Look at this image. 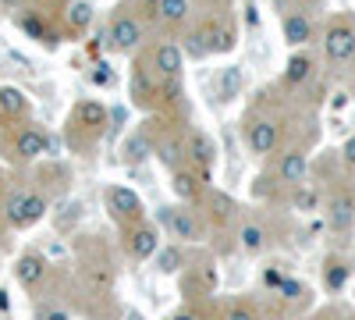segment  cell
<instances>
[{"label": "cell", "instance_id": "cell-1", "mask_svg": "<svg viewBox=\"0 0 355 320\" xmlns=\"http://www.w3.org/2000/svg\"><path fill=\"white\" fill-rule=\"evenodd\" d=\"M46 210H50V199H46L43 192H36V189H18V192H11L8 203H4V217H8V224L18 228V231H21V228H33L36 221H43Z\"/></svg>", "mask_w": 355, "mask_h": 320}, {"label": "cell", "instance_id": "cell-2", "mask_svg": "<svg viewBox=\"0 0 355 320\" xmlns=\"http://www.w3.org/2000/svg\"><path fill=\"white\" fill-rule=\"evenodd\" d=\"M103 203H107V210L110 217L121 224V228H132L146 217V207H142V196L135 189H125V185H110L103 192Z\"/></svg>", "mask_w": 355, "mask_h": 320}, {"label": "cell", "instance_id": "cell-3", "mask_svg": "<svg viewBox=\"0 0 355 320\" xmlns=\"http://www.w3.org/2000/svg\"><path fill=\"white\" fill-rule=\"evenodd\" d=\"M323 53L331 65H348L355 57V25L348 18H334L323 33Z\"/></svg>", "mask_w": 355, "mask_h": 320}, {"label": "cell", "instance_id": "cell-4", "mask_svg": "<svg viewBox=\"0 0 355 320\" xmlns=\"http://www.w3.org/2000/svg\"><path fill=\"white\" fill-rule=\"evenodd\" d=\"M142 22L135 18V15H125V11H117L114 18H110V28H107V47L114 50V53H135L139 50V43H142Z\"/></svg>", "mask_w": 355, "mask_h": 320}, {"label": "cell", "instance_id": "cell-5", "mask_svg": "<svg viewBox=\"0 0 355 320\" xmlns=\"http://www.w3.org/2000/svg\"><path fill=\"white\" fill-rule=\"evenodd\" d=\"M46 146H50V142H46L43 128H36V125H15V135L8 142V153H11V160L28 164V160H40L46 153Z\"/></svg>", "mask_w": 355, "mask_h": 320}, {"label": "cell", "instance_id": "cell-6", "mask_svg": "<svg viewBox=\"0 0 355 320\" xmlns=\"http://www.w3.org/2000/svg\"><path fill=\"white\" fill-rule=\"evenodd\" d=\"M182 65H185V53H182V47L171 43V40L157 43L153 53H150V71H153L160 82H171V85H174L178 78H182Z\"/></svg>", "mask_w": 355, "mask_h": 320}, {"label": "cell", "instance_id": "cell-7", "mask_svg": "<svg viewBox=\"0 0 355 320\" xmlns=\"http://www.w3.org/2000/svg\"><path fill=\"white\" fill-rule=\"evenodd\" d=\"M277 142H281V128H277L274 118H252V121H245V146H249L252 157L274 153Z\"/></svg>", "mask_w": 355, "mask_h": 320}, {"label": "cell", "instance_id": "cell-8", "mask_svg": "<svg viewBox=\"0 0 355 320\" xmlns=\"http://www.w3.org/2000/svg\"><path fill=\"white\" fill-rule=\"evenodd\" d=\"M125 249H128V256L135 260V264H142V260H153L157 256V249H160V235H157V228H150V224H132V228H125Z\"/></svg>", "mask_w": 355, "mask_h": 320}, {"label": "cell", "instance_id": "cell-9", "mask_svg": "<svg viewBox=\"0 0 355 320\" xmlns=\"http://www.w3.org/2000/svg\"><path fill=\"white\" fill-rule=\"evenodd\" d=\"M206 178H210V174L206 171H199V167H178L174 171V196L182 199V203H199L202 199V192H206Z\"/></svg>", "mask_w": 355, "mask_h": 320}, {"label": "cell", "instance_id": "cell-10", "mask_svg": "<svg viewBox=\"0 0 355 320\" xmlns=\"http://www.w3.org/2000/svg\"><path fill=\"white\" fill-rule=\"evenodd\" d=\"M185 157L192 160V167H199V171L210 174L214 164H217V146H214V139L206 135V132H192V135L185 139Z\"/></svg>", "mask_w": 355, "mask_h": 320}, {"label": "cell", "instance_id": "cell-11", "mask_svg": "<svg viewBox=\"0 0 355 320\" xmlns=\"http://www.w3.org/2000/svg\"><path fill=\"white\" fill-rule=\"evenodd\" d=\"M71 125H75V128H85L89 135L103 132V125H107V107H103L100 100H82V103H75Z\"/></svg>", "mask_w": 355, "mask_h": 320}, {"label": "cell", "instance_id": "cell-12", "mask_svg": "<svg viewBox=\"0 0 355 320\" xmlns=\"http://www.w3.org/2000/svg\"><path fill=\"white\" fill-rule=\"evenodd\" d=\"M46 256L43 253H25L18 256V264H15V278L21 288H40V281L46 278Z\"/></svg>", "mask_w": 355, "mask_h": 320}, {"label": "cell", "instance_id": "cell-13", "mask_svg": "<svg viewBox=\"0 0 355 320\" xmlns=\"http://www.w3.org/2000/svg\"><path fill=\"white\" fill-rule=\"evenodd\" d=\"M15 25L21 28L25 36H33L36 43H43V47H57V33H53V28H46L43 15H36L33 8H21V11L15 15Z\"/></svg>", "mask_w": 355, "mask_h": 320}, {"label": "cell", "instance_id": "cell-14", "mask_svg": "<svg viewBox=\"0 0 355 320\" xmlns=\"http://www.w3.org/2000/svg\"><path fill=\"white\" fill-rule=\"evenodd\" d=\"M306 174H309V160H306V153L302 150H291V153H284L281 157V164H277V178L284 182V185H302L306 182Z\"/></svg>", "mask_w": 355, "mask_h": 320}, {"label": "cell", "instance_id": "cell-15", "mask_svg": "<svg viewBox=\"0 0 355 320\" xmlns=\"http://www.w3.org/2000/svg\"><path fill=\"white\" fill-rule=\"evenodd\" d=\"M171 235L182 239V242H196L202 235V221L192 207H178L174 210V221H171Z\"/></svg>", "mask_w": 355, "mask_h": 320}, {"label": "cell", "instance_id": "cell-16", "mask_svg": "<svg viewBox=\"0 0 355 320\" xmlns=\"http://www.w3.org/2000/svg\"><path fill=\"white\" fill-rule=\"evenodd\" d=\"M284 43L288 47H306L309 40H313V22H309V15H302V11H291V15H284Z\"/></svg>", "mask_w": 355, "mask_h": 320}, {"label": "cell", "instance_id": "cell-17", "mask_svg": "<svg viewBox=\"0 0 355 320\" xmlns=\"http://www.w3.org/2000/svg\"><path fill=\"white\" fill-rule=\"evenodd\" d=\"M157 85H160V78L150 71V65H135V68H132V96H139L142 107H146V103H153Z\"/></svg>", "mask_w": 355, "mask_h": 320}, {"label": "cell", "instance_id": "cell-18", "mask_svg": "<svg viewBox=\"0 0 355 320\" xmlns=\"http://www.w3.org/2000/svg\"><path fill=\"white\" fill-rule=\"evenodd\" d=\"M153 157H157L167 171H178V167H182V160H185V142L174 139V135H167V139L153 142Z\"/></svg>", "mask_w": 355, "mask_h": 320}, {"label": "cell", "instance_id": "cell-19", "mask_svg": "<svg viewBox=\"0 0 355 320\" xmlns=\"http://www.w3.org/2000/svg\"><path fill=\"white\" fill-rule=\"evenodd\" d=\"M242 85H245V78H242L239 65L220 68V75H217V96H220V103H231L234 96H242Z\"/></svg>", "mask_w": 355, "mask_h": 320}, {"label": "cell", "instance_id": "cell-20", "mask_svg": "<svg viewBox=\"0 0 355 320\" xmlns=\"http://www.w3.org/2000/svg\"><path fill=\"white\" fill-rule=\"evenodd\" d=\"M352 217H355V196L352 192H338L334 199H331V207H327V221H331V228H348L352 224Z\"/></svg>", "mask_w": 355, "mask_h": 320}, {"label": "cell", "instance_id": "cell-21", "mask_svg": "<svg viewBox=\"0 0 355 320\" xmlns=\"http://www.w3.org/2000/svg\"><path fill=\"white\" fill-rule=\"evenodd\" d=\"M93 4L89 0H71V4L64 8V22H68V28L71 33H85L89 25H93Z\"/></svg>", "mask_w": 355, "mask_h": 320}, {"label": "cell", "instance_id": "cell-22", "mask_svg": "<svg viewBox=\"0 0 355 320\" xmlns=\"http://www.w3.org/2000/svg\"><path fill=\"white\" fill-rule=\"evenodd\" d=\"M25 110H28V96L15 85H0V114L4 118H21Z\"/></svg>", "mask_w": 355, "mask_h": 320}, {"label": "cell", "instance_id": "cell-23", "mask_svg": "<svg viewBox=\"0 0 355 320\" xmlns=\"http://www.w3.org/2000/svg\"><path fill=\"white\" fill-rule=\"evenodd\" d=\"M189 0H157V15H160V22L164 25H171V28H178V25H185L189 22Z\"/></svg>", "mask_w": 355, "mask_h": 320}, {"label": "cell", "instance_id": "cell-24", "mask_svg": "<svg viewBox=\"0 0 355 320\" xmlns=\"http://www.w3.org/2000/svg\"><path fill=\"white\" fill-rule=\"evenodd\" d=\"M202 36H206V43H210V53H220V50H231V28L227 25H220L217 18H206L202 25Z\"/></svg>", "mask_w": 355, "mask_h": 320}, {"label": "cell", "instance_id": "cell-25", "mask_svg": "<svg viewBox=\"0 0 355 320\" xmlns=\"http://www.w3.org/2000/svg\"><path fill=\"white\" fill-rule=\"evenodd\" d=\"M309 75H313V57L309 53H291L288 68H284V82L288 85H302V82H309Z\"/></svg>", "mask_w": 355, "mask_h": 320}, {"label": "cell", "instance_id": "cell-26", "mask_svg": "<svg viewBox=\"0 0 355 320\" xmlns=\"http://www.w3.org/2000/svg\"><path fill=\"white\" fill-rule=\"evenodd\" d=\"M239 242H242V253L259 256V253L266 249V231H263L256 221H249V224H242V231H239Z\"/></svg>", "mask_w": 355, "mask_h": 320}, {"label": "cell", "instance_id": "cell-27", "mask_svg": "<svg viewBox=\"0 0 355 320\" xmlns=\"http://www.w3.org/2000/svg\"><path fill=\"white\" fill-rule=\"evenodd\" d=\"M185 267V249L182 246H164L157 249V271L160 274H178Z\"/></svg>", "mask_w": 355, "mask_h": 320}, {"label": "cell", "instance_id": "cell-28", "mask_svg": "<svg viewBox=\"0 0 355 320\" xmlns=\"http://www.w3.org/2000/svg\"><path fill=\"white\" fill-rule=\"evenodd\" d=\"M182 53H185V57H192V61H202V57H210V43H206L202 28H192V33L185 36Z\"/></svg>", "mask_w": 355, "mask_h": 320}, {"label": "cell", "instance_id": "cell-29", "mask_svg": "<svg viewBox=\"0 0 355 320\" xmlns=\"http://www.w3.org/2000/svg\"><path fill=\"white\" fill-rule=\"evenodd\" d=\"M348 281V264H341V260H327V267H323V285L331 288V292H341Z\"/></svg>", "mask_w": 355, "mask_h": 320}, {"label": "cell", "instance_id": "cell-30", "mask_svg": "<svg viewBox=\"0 0 355 320\" xmlns=\"http://www.w3.org/2000/svg\"><path fill=\"white\" fill-rule=\"evenodd\" d=\"M150 153H153V142H150V135H146V132H139V135H132V139H128V146H125V157H128L132 164L146 160Z\"/></svg>", "mask_w": 355, "mask_h": 320}, {"label": "cell", "instance_id": "cell-31", "mask_svg": "<svg viewBox=\"0 0 355 320\" xmlns=\"http://www.w3.org/2000/svg\"><path fill=\"white\" fill-rule=\"evenodd\" d=\"M291 207L302 210V214H313L320 207V196L316 189H306V185H295V196H291Z\"/></svg>", "mask_w": 355, "mask_h": 320}, {"label": "cell", "instance_id": "cell-32", "mask_svg": "<svg viewBox=\"0 0 355 320\" xmlns=\"http://www.w3.org/2000/svg\"><path fill=\"white\" fill-rule=\"evenodd\" d=\"M36 320H71V313L61 306H36Z\"/></svg>", "mask_w": 355, "mask_h": 320}, {"label": "cell", "instance_id": "cell-33", "mask_svg": "<svg viewBox=\"0 0 355 320\" xmlns=\"http://www.w3.org/2000/svg\"><path fill=\"white\" fill-rule=\"evenodd\" d=\"M227 320H256V310L249 303H234L231 313H227Z\"/></svg>", "mask_w": 355, "mask_h": 320}, {"label": "cell", "instance_id": "cell-34", "mask_svg": "<svg viewBox=\"0 0 355 320\" xmlns=\"http://www.w3.org/2000/svg\"><path fill=\"white\" fill-rule=\"evenodd\" d=\"M214 210H217V217H220V221H227V217H231V210H234V203H231L227 196H214Z\"/></svg>", "mask_w": 355, "mask_h": 320}, {"label": "cell", "instance_id": "cell-35", "mask_svg": "<svg viewBox=\"0 0 355 320\" xmlns=\"http://www.w3.org/2000/svg\"><path fill=\"white\" fill-rule=\"evenodd\" d=\"M277 292H281L284 299H299V296H302V285H299V281H288V278H284Z\"/></svg>", "mask_w": 355, "mask_h": 320}, {"label": "cell", "instance_id": "cell-36", "mask_svg": "<svg viewBox=\"0 0 355 320\" xmlns=\"http://www.w3.org/2000/svg\"><path fill=\"white\" fill-rule=\"evenodd\" d=\"M174 210H178V207H160V210H157V224L171 231V221H174Z\"/></svg>", "mask_w": 355, "mask_h": 320}, {"label": "cell", "instance_id": "cell-37", "mask_svg": "<svg viewBox=\"0 0 355 320\" xmlns=\"http://www.w3.org/2000/svg\"><path fill=\"white\" fill-rule=\"evenodd\" d=\"M341 157H345V164H348V167H355V135L341 146Z\"/></svg>", "mask_w": 355, "mask_h": 320}, {"label": "cell", "instance_id": "cell-38", "mask_svg": "<svg viewBox=\"0 0 355 320\" xmlns=\"http://www.w3.org/2000/svg\"><path fill=\"white\" fill-rule=\"evenodd\" d=\"M93 82H96V85H114V71H110V68H107V71L100 68V71H93Z\"/></svg>", "mask_w": 355, "mask_h": 320}, {"label": "cell", "instance_id": "cell-39", "mask_svg": "<svg viewBox=\"0 0 355 320\" xmlns=\"http://www.w3.org/2000/svg\"><path fill=\"white\" fill-rule=\"evenodd\" d=\"M263 281H266V285H270V288H281V281H284V274H281V271H266V274H263Z\"/></svg>", "mask_w": 355, "mask_h": 320}, {"label": "cell", "instance_id": "cell-40", "mask_svg": "<svg viewBox=\"0 0 355 320\" xmlns=\"http://www.w3.org/2000/svg\"><path fill=\"white\" fill-rule=\"evenodd\" d=\"M0 8H4L8 15H18L21 11V0H0Z\"/></svg>", "mask_w": 355, "mask_h": 320}, {"label": "cell", "instance_id": "cell-41", "mask_svg": "<svg viewBox=\"0 0 355 320\" xmlns=\"http://www.w3.org/2000/svg\"><path fill=\"white\" fill-rule=\"evenodd\" d=\"M171 320H199V313L196 310H182V313H174Z\"/></svg>", "mask_w": 355, "mask_h": 320}, {"label": "cell", "instance_id": "cell-42", "mask_svg": "<svg viewBox=\"0 0 355 320\" xmlns=\"http://www.w3.org/2000/svg\"><path fill=\"white\" fill-rule=\"evenodd\" d=\"M4 224H8V217H4V210H0V235H4Z\"/></svg>", "mask_w": 355, "mask_h": 320}, {"label": "cell", "instance_id": "cell-43", "mask_svg": "<svg viewBox=\"0 0 355 320\" xmlns=\"http://www.w3.org/2000/svg\"><path fill=\"white\" fill-rule=\"evenodd\" d=\"M299 4H316V0H299Z\"/></svg>", "mask_w": 355, "mask_h": 320}, {"label": "cell", "instance_id": "cell-44", "mask_svg": "<svg viewBox=\"0 0 355 320\" xmlns=\"http://www.w3.org/2000/svg\"><path fill=\"white\" fill-rule=\"evenodd\" d=\"M0 185H4V171H0Z\"/></svg>", "mask_w": 355, "mask_h": 320}, {"label": "cell", "instance_id": "cell-45", "mask_svg": "<svg viewBox=\"0 0 355 320\" xmlns=\"http://www.w3.org/2000/svg\"><path fill=\"white\" fill-rule=\"evenodd\" d=\"M352 100H355V85H352Z\"/></svg>", "mask_w": 355, "mask_h": 320}, {"label": "cell", "instance_id": "cell-46", "mask_svg": "<svg viewBox=\"0 0 355 320\" xmlns=\"http://www.w3.org/2000/svg\"><path fill=\"white\" fill-rule=\"evenodd\" d=\"M128 320H139V317H128Z\"/></svg>", "mask_w": 355, "mask_h": 320}]
</instances>
